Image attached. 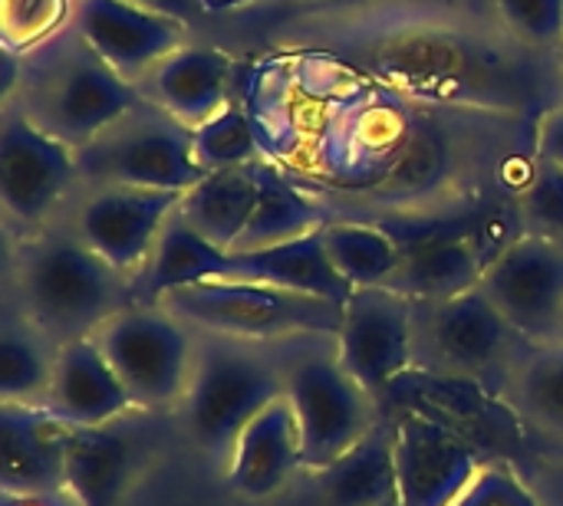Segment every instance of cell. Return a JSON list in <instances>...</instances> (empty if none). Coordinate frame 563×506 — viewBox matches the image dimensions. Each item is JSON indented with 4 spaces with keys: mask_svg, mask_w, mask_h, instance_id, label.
<instances>
[{
    "mask_svg": "<svg viewBox=\"0 0 563 506\" xmlns=\"http://www.w3.org/2000/svg\"><path fill=\"white\" fill-rule=\"evenodd\" d=\"M13 59L7 102L76 151L142 99L135 82L122 79L73 23Z\"/></svg>",
    "mask_w": 563,
    "mask_h": 506,
    "instance_id": "1",
    "label": "cell"
},
{
    "mask_svg": "<svg viewBox=\"0 0 563 506\" xmlns=\"http://www.w3.org/2000/svg\"><path fill=\"white\" fill-rule=\"evenodd\" d=\"M122 277L125 273L109 267L69 230L43 234L23 244L13 286L20 313L56 346H63L92 336L109 316L135 303L129 300L135 290Z\"/></svg>",
    "mask_w": 563,
    "mask_h": 506,
    "instance_id": "2",
    "label": "cell"
},
{
    "mask_svg": "<svg viewBox=\"0 0 563 506\" xmlns=\"http://www.w3.org/2000/svg\"><path fill=\"white\" fill-rule=\"evenodd\" d=\"M162 303L195 333L257 346L336 339L343 326V306L330 300L247 280L195 283L168 293Z\"/></svg>",
    "mask_w": 563,
    "mask_h": 506,
    "instance_id": "3",
    "label": "cell"
},
{
    "mask_svg": "<svg viewBox=\"0 0 563 506\" xmlns=\"http://www.w3.org/2000/svg\"><path fill=\"white\" fill-rule=\"evenodd\" d=\"M277 346H257L198 333L185 418L191 438L214 458H228L238 435L271 402L284 398V359Z\"/></svg>",
    "mask_w": 563,
    "mask_h": 506,
    "instance_id": "4",
    "label": "cell"
},
{
    "mask_svg": "<svg viewBox=\"0 0 563 506\" xmlns=\"http://www.w3.org/2000/svg\"><path fill=\"white\" fill-rule=\"evenodd\" d=\"M284 398L294 408L303 471L320 474L360 445L373 425V395L343 369L333 339L290 342L284 359Z\"/></svg>",
    "mask_w": 563,
    "mask_h": 506,
    "instance_id": "5",
    "label": "cell"
},
{
    "mask_svg": "<svg viewBox=\"0 0 563 506\" xmlns=\"http://www.w3.org/2000/svg\"><path fill=\"white\" fill-rule=\"evenodd\" d=\"M76 165L79 181L89 188H152L185 194L205 178L195 161L191 128L148 99H139L125 115L86 142L76 151Z\"/></svg>",
    "mask_w": 563,
    "mask_h": 506,
    "instance_id": "6",
    "label": "cell"
},
{
    "mask_svg": "<svg viewBox=\"0 0 563 506\" xmlns=\"http://www.w3.org/2000/svg\"><path fill=\"white\" fill-rule=\"evenodd\" d=\"M92 339L119 372L135 408L185 402L198 339L165 303H129L109 316Z\"/></svg>",
    "mask_w": 563,
    "mask_h": 506,
    "instance_id": "7",
    "label": "cell"
},
{
    "mask_svg": "<svg viewBox=\"0 0 563 506\" xmlns=\"http://www.w3.org/2000/svg\"><path fill=\"white\" fill-rule=\"evenodd\" d=\"M521 336L482 286L459 296L416 303V359L445 375L488 379L511 359Z\"/></svg>",
    "mask_w": 563,
    "mask_h": 506,
    "instance_id": "8",
    "label": "cell"
},
{
    "mask_svg": "<svg viewBox=\"0 0 563 506\" xmlns=\"http://www.w3.org/2000/svg\"><path fill=\"white\" fill-rule=\"evenodd\" d=\"M478 286L528 346L563 342V240H511L488 260Z\"/></svg>",
    "mask_w": 563,
    "mask_h": 506,
    "instance_id": "9",
    "label": "cell"
},
{
    "mask_svg": "<svg viewBox=\"0 0 563 506\" xmlns=\"http://www.w3.org/2000/svg\"><path fill=\"white\" fill-rule=\"evenodd\" d=\"M333 346L343 369L379 395L416 362V300L393 286H356L343 303Z\"/></svg>",
    "mask_w": 563,
    "mask_h": 506,
    "instance_id": "10",
    "label": "cell"
},
{
    "mask_svg": "<svg viewBox=\"0 0 563 506\" xmlns=\"http://www.w3.org/2000/svg\"><path fill=\"white\" fill-rule=\"evenodd\" d=\"M79 181L76 148L33 125L13 102L0 112V201L23 227L43 224Z\"/></svg>",
    "mask_w": 563,
    "mask_h": 506,
    "instance_id": "11",
    "label": "cell"
},
{
    "mask_svg": "<svg viewBox=\"0 0 563 506\" xmlns=\"http://www.w3.org/2000/svg\"><path fill=\"white\" fill-rule=\"evenodd\" d=\"M178 204V191L92 188L82 207L76 211L73 234L119 273L139 277Z\"/></svg>",
    "mask_w": 563,
    "mask_h": 506,
    "instance_id": "12",
    "label": "cell"
},
{
    "mask_svg": "<svg viewBox=\"0 0 563 506\" xmlns=\"http://www.w3.org/2000/svg\"><path fill=\"white\" fill-rule=\"evenodd\" d=\"M393 435L402 506H452L482 471L478 451L445 421L409 412Z\"/></svg>",
    "mask_w": 563,
    "mask_h": 506,
    "instance_id": "13",
    "label": "cell"
},
{
    "mask_svg": "<svg viewBox=\"0 0 563 506\" xmlns=\"http://www.w3.org/2000/svg\"><path fill=\"white\" fill-rule=\"evenodd\" d=\"M73 26L129 82H139L158 59L185 46L191 33L185 20L129 0H76Z\"/></svg>",
    "mask_w": 563,
    "mask_h": 506,
    "instance_id": "14",
    "label": "cell"
},
{
    "mask_svg": "<svg viewBox=\"0 0 563 506\" xmlns=\"http://www.w3.org/2000/svg\"><path fill=\"white\" fill-rule=\"evenodd\" d=\"M43 408L76 428H102L135 408L119 372L92 336L63 342L56 349L53 379Z\"/></svg>",
    "mask_w": 563,
    "mask_h": 506,
    "instance_id": "15",
    "label": "cell"
},
{
    "mask_svg": "<svg viewBox=\"0 0 563 506\" xmlns=\"http://www.w3.org/2000/svg\"><path fill=\"white\" fill-rule=\"evenodd\" d=\"M234 72V59L221 46L185 43L165 59H158L139 82V95L178 119L188 128H198L211 115H218L228 99V82Z\"/></svg>",
    "mask_w": 563,
    "mask_h": 506,
    "instance_id": "16",
    "label": "cell"
},
{
    "mask_svg": "<svg viewBox=\"0 0 563 506\" xmlns=\"http://www.w3.org/2000/svg\"><path fill=\"white\" fill-rule=\"evenodd\" d=\"M218 280H247V283H267L294 293H307L317 300H330L343 306L353 293V286L336 273L327 244L323 227L310 230L303 237L254 247V250H228L224 267Z\"/></svg>",
    "mask_w": 563,
    "mask_h": 506,
    "instance_id": "17",
    "label": "cell"
},
{
    "mask_svg": "<svg viewBox=\"0 0 563 506\" xmlns=\"http://www.w3.org/2000/svg\"><path fill=\"white\" fill-rule=\"evenodd\" d=\"M73 425L43 405L0 402V491H63V451Z\"/></svg>",
    "mask_w": 563,
    "mask_h": 506,
    "instance_id": "18",
    "label": "cell"
},
{
    "mask_svg": "<svg viewBox=\"0 0 563 506\" xmlns=\"http://www.w3.org/2000/svg\"><path fill=\"white\" fill-rule=\"evenodd\" d=\"M297 471H303L297 418L287 398H277L238 435L228 454V484L247 501H264L274 497Z\"/></svg>",
    "mask_w": 563,
    "mask_h": 506,
    "instance_id": "19",
    "label": "cell"
},
{
    "mask_svg": "<svg viewBox=\"0 0 563 506\" xmlns=\"http://www.w3.org/2000/svg\"><path fill=\"white\" fill-rule=\"evenodd\" d=\"M402 244V263L393 277V290L416 303H435L459 296L482 283L488 260L465 234H426Z\"/></svg>",
    "mask_w": 563,
    "mask_h": 506,
    "instance_id": "20",
    "label": "cell"
},
{
    "mask_svg": "<svg viewBox=\"0 0 563 506\" xmlns=\"http://www.w3.org/2000/svg\"><path fill=\"white\" fill-rule=\"evenodd\" d=\"M261 161L205 175L195 188L181 194L178 214L221 250H234L257 207Z\"/></svg>",
    "mask_w": 563,
    "mask_h": 506,
    "instance_id": "21",
    "label": "cell"
},
{
    "mask_svg": "<svg viewBox=\"0 0 563 506\" xmlns=\"http://www.w3.org/2000/svg\"><path fill=\"white\" fill-rule=\"evenodd\" d=\"M224 254L218 244H211L205 234H198L178 211L168 217V224L158 234V244L135 277V303H162L168 293L208 283L221 277Z\"/></svg>",
    "mask_w": 563,
    "mask_h": 506,
    "instance_id": "22",
    "label": "cell"
},
{
    "mask_svg": "<svg viewBox=\"0 0 563 506\" xmlns=\"http://www.w3.org/2000/svg\"><path fill=\"white\" fill-rule=\"evenodd\" d=\"M330 506H386L399 501L396 477V435L393 428H373L340 461L317 474Z\"/></svg>",
    "mask_w": 563,
    "mask_h": 506,
    "instance_id": "23",
    "label": "cell"
},
{
    "mask_svg": "<svg viewBox=\"0 0 563 506\" xmlns=\"http://www.w3.org/2000/svg\"><path fill=\"white\" fill-rule=\"evenodd\" d=\"M129 445L112 428H69L63 451V491L79 506H115L129 477Z\"/></svg>",
    "mask_w": 563,
    "mask_h": 506,
    "instance_id": "24",
    "label": "cell"
},
{
    "mask_svg": "<svg viewBox=\"0 0 563 506\" xmlns=\"http://www.w3.org/2000/svg\"><path fill=\"white\" fill-rule=\"evenodd\" d=\"M56 349L59 346L20 310H7L0 326V402L43 405L56 366Z\"/></svg>",
    "mask_w": 563,
    "mask_h": 506,
    "instance_id": "25",
    "label": "cell"
},
{
    "mask_svg": "<svg viewBox=\"0 0 563 506\" xmlns=\"http://www.w3.org/2000/svg\"><path fill=\"white\" fill-rule=\"evenodd\" d=\"M327 214L317 201H310L294 181L290 175H284L280 168H274L267 158L261 161V194H257V207L254 217L247 224V230L241 234L234 250H254V247H271V244H284L294 237H303L310 230L327 227Z\"/></svg>",
    "mask_w": 563,
    "mask_h": 506,
    "instance_id": "26",
    "label": "cell"
},
{
    "mask_svg": "<svg viewBox=\"0 0 563 506\" xmlns=\"http://www.w3.org/2000/svg\"><path fill=\"white\" fill-rule=\"evenodd\" d=\"M323 244H327V254H330L336 273L353 290L356 286H389L402 263V244L386 227L330 221L323 227Z\"/></svg>",
    "mask_w": 563,
    "mask_h": 506,
    "instance_id": "27",
    "label": "cell"
},
{
    "mask_svg": "<svg viewBox=\"0 0 563 506\" xmlns=\"http://www.w3.org/2000/svg\"><path fill=\"white\" fill-rule=\"evenodd\" d=\"M511 395L531 425L563 438V342L534 346L511 369Z\"/></svg>",
    "mask_w": 563,
    "mask_h": 506,
    "instance_id": "28",
    "label": "cell"
},
{
    "mask_svg": "<svg viewBox=\"0 0 563 506\" xmlns=\"http://www.w3.org/2000/svg\"><path fill=\"white\" fill-rule=\"evenodd\" d=\"M191 138H195V161L205 175L241 168L264 158V145L254 132V122L234 102H228L218 115H211L198 128H191Z\"/></svg>",
    "mask_w": 563,
    "mask_h": 506,
    "instance_id": "29",
    "label": "cell"
},
{
    "mask_svg": "<svg viewBox=\"0 0 563 506\" xmlns=\"http://www.w3.org/2000/svg\"><path fill=\"white\" fill-rule=\"evenodd\" d=\"M76 0H0L3 53L23 56L73 23Z\"/></svg>",
    "mask_w": 563,
    "mask_h": 506,
    "instance_id": "30",
    "label": "cell"
},
{
    "mask_svg": "<svg viewBox=\"0 0 563 506\" xmlns=\"http://www.w3.org/2000/svg\"><path fill=\"white\" fill-rule=\"evenodd\" d=\"M521 211L531 234L563 240V165L538 158L521 194Z\"/></svg>",
    "mask_w": 563,
    "mask_h": 506,
    "instance_id": "31",
    "label": "cell"
},
{
    "mask_svg": "<svg viewBox=\"0 0 563 506\" xmlns=\"http://www.w3.org/2000/svg\"><path fill=\"white\" fill-rule=\"evenodd\" d=\"M501 20L538 49H563V0H495Z\"/></svg>",
    "mask_w": 563,
    "mask_h": 506,
    "instance_id": "32",
    "label": "cell"
},
{
    "mask_svg": "<svg viewBox=\"0 0 563 506\" xmlns=\"http://www.w3.org/2000/svg\"><path fill=\"white\" fill-rule=\"evenodd\" d=\"M452 506H541L534 494L501 464H482L475 481L452 501Z\"/></svg>",
    "mask_w": 563,
    "mask_h": 506,
    "instance_id": "33",
    "label": "cell"
},
{
    "mask_svg": "<svg viewBox=\"0 0 563 506\" xmlns=\"http://www.w3.org/2000/svg\"><path fill=\"white\" fill-rule=\"evenodd\" d=\"M534 148H538V158L563 165V102L541 115L538 132H534Z\"/></svg>",
    "mask_w": 563,
    "mask_h": 506,
    "instance_id": "34",
    "label": "cell"
},
{
    "mask_svg": "<svg viewBox=\"0 0 563 506\" xmlns=\"http://www.w3.org/2000/svg\"><path fill=\"white\" fill-rule=\"evenodd\" d=\"M135 7H145V10H155V13H165V16H175V20H185L188 26L201 16L211 13V3L208 0H129Z\"/></svg>",
    "mask_w": 563,
    "mask_h": 506,
    "instance_id": "35",
    "label": "cell"
},
{
    "mask_svg": "<svg viewBox=\"0 0 563 506\" xmlns=\"http://www.w3.org/2000/svg\"><path fill=\"white\" fill-rule=\"evenodd\" d=\"M0 506H79L69 491H36V494H10L0 491Z\"/></svg>",
    "mask_w": 563,
    "mask_h": 506,
    "instance_id": "36",
    "label": "cell"
},
{
    "mask_svg": "<svg viewBox=\"0 0 563 506\" xmlns=\"http://www.w3.org/2000/svg\"><path fill=\"white\" fill-rule=\"evenodd\" d=\"M294 7V3H327V0H251L247 7Z\"/></svg>",
    "mask_w": 563,
    "mask_h": 506,
    "instance_id": "37",
    "label": "cell"
},
{
    "mask_svg": "<svg viewBox=\"0 0 563 506\" xmlns=\"http://www.w3.org/2000/svg\"><path fill=\"white\" fill-rule=\"evenodd\" d=\"M208 3H211V10H214V7H247L251 0H208Z\"/></svg>",
    "mask_w": 563,
    "mask_h": 506,
    "instance_id": "38",
    "label": "cell"
},
{
    "mask_svg": "<svg viewBox=\"0 0 563 506\" xmlns=\"http://www.w3.org/2000/svg\"><path fill=\"white\" fill-rule=\"evenodd\" d=\"M561 79H563V49H561Z\"/></svg>",
    "mask_w": 563,
    "mask_h": 506,
    "instance_id": "39",
    "label": "cell"
},
{
    "mask_svg": "<svg viewBox=\"0 0 563 506\" xmlns=\"http://www.w3.org/2000/svg\"><path fill=\"white\" fill-rule=\"evenodd\" d=\"M386 506H402V504H399V501H396V504H386Z\"/></svg>",
    "mask_w": 563,
    "mask_h": 506,
    "instance_id": "40",
    "label": "cell"
}]
</instances>
